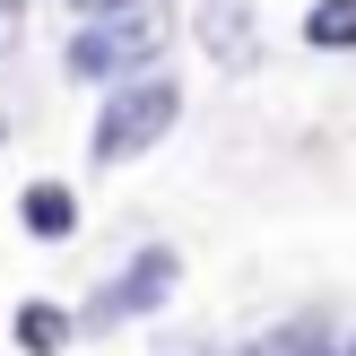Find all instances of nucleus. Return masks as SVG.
Instances as JSON below:
<instances>
[{"label": "nucleus", "mask_w": 356, "mask_h": 356, "mask_svg": "<svg viewBox=\"0 0 356 356\" xmlns=\"http://www.w3.org/2000/svg\"><path fill=\"white\" fill-rule=\"evenodd\" d=\"M174 44V9L165 0H131V9H113V17H87L79 35H70V79H148V61Z\"/></svg>", "instance_id": "nucleus-1"}, {"label": "nucleus", "mask_w": 356, "mask_h": 356, "mask_svg": "<svg viewBox=\"0 0 356 356\" xmlns=\"http://www.w3.org/2000/svg\"><path fill=\"white\" fill-rule=\"evenodd\" d=\"M183 122V87L174 79H122L113 96H104V113H96V131H87V156L96 165H131V156H148L156 139Z\"/></svg>", "instance_id": "nucleus-2"}, {"label": "nucleus", "mask_w": 356, "mask_h": 356, "mask_svg": "<svg viewBox=\"0 0 356 356\" xmlns=\"http://www.w3.org/2000/svg\"><path fill=\"white\" fill-rule=\"evenodd\" d=\"M174 278H183V261H174L165 243L131 252V270L96 287V305H87V330H113V322H139V313H156V305L174 296Z\"/></svg>", "instance_id": "nucleus-3"}, {"label": "nucleus", "mask_w": 356, "mask_h": 356, "mask_svg": "<svg viewBox=\"0 0 356 356\" xmlns=\"http://www.w3.org/2000/svg\"><path fill=\"white\" fill-rule=\"evenodd\" d=\"M191 26H200V44H209V61H218V70H252V61H261V26H252L243 0H200Z\"/></svg>", "instance_id": "nucleus-4"}, {"label": "nucleus", "mask_w": 356, "mask_h": 356, "mask_svg": "<svg viewBox=\"0 0 356 356\" xmlns=\"http://www.w3.org/2000/svg\"><path fill=\"white\" fill-rule=\"evenodd\" d=\"M17 218H26L35 243H70V235H79V191H70V183H26V191H17Z\"/></svg>", "instance_id": "nucleus-5"}, {"label": "nucleus", "mask_w": 356, "mask_h": 356, "mask_svg": "<svg viewBox=\"0 0 356 356\" xmlns=\"http://www.w3.org/2000/svg\"><path fill=\"white\" fill-rule=\"evenodd\" d=\"M70 330H79V322H70L61 305H17V322H9V339L26 348V356H61V348H70Z\"/></svg>", "instance_id": "nucleus-6"}, {"label": "nucleus", "mask_w": 356, "mask_h": 356, "mask_svg": "<svg viewBox=\"0 0 356 356\" xmlns=\"http://www.w3.org/2000/svg\"><path fill=\"white\" fill-rule=\"evenodd\" d=\"M305 44L313 52H356V0H313L305 9Z\"/></svg>", "instance_id": "nucleus-7"}, {"label": "nucleus", "mask_w": 356, "mask_h": 356, "mask_svg": "<svg viewBox=\"0 0 356 356\" xmlns=\"http://www.w3.org/2000/svg\"><path fill=\"white\" fill-rule=\"evenodd\" d=\"M322 348H330L322 322H287V330H270V339H252L243 356H322Z\"/></svg>", "instance_id": "nucleus-8"}, {"label": "nucleus", "mask_w": 356, "mask_h": 356, "mask_svg": "<svg viewBox=\"0 0 356 356\" xmlns=\"http://www.w3.org/2000/svg\"><path fill=\"white\" fill-rule=\"evenodd\" d=\"M17 35H26V0H0V52H17Z\"/></svg>", "instance_id": "nucleus-9"}, {"label": "nucleus", "mask_w": 356, "mask_h": 356, "mask_svg": "<svg viewBox=\"0 0 356 356\" xmlns=\"http://www.w3.org/2000/svg\"><path fill=\"white\" fill-rule=\"evenodd\" d=\"M70 9H87V17H113V9H131V0H70Z\"/></svg>", "instance_id": "nucleus-10"}, {"label": "nucleus", "mask_w": 356, "mask_h": 356, "mask_svg": "<svg viewBox=\"0 0 356 356\" xmlns=\"http://www.w3.org/2000/svg\"><path fill=\"white\" fill-rule=\"evenodd\" d=\"M339 356H356V339H348V348H339Z\"/></svg>", "instance_id": "nucleus-11"}, {"label": "nucleus", "mask_w": 356, "mask_h": 356, "mask_svg": "<svg viewBox=\"0 0 356 356\" xmlns=\"http://www.w3.org/2000/svg\"><path fill=\"white\" fill-rule=\"evenodd\" d=\"M0 131H9V122H0Z\"/></svg>", "instance_id": "nucleus-12"}]
</instances>
